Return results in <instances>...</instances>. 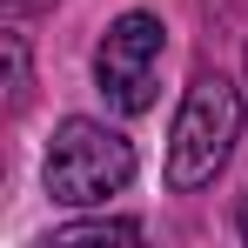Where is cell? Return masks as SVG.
Returning a JSON list of instances; mask_svg holds the SVG:
<instances>
[{"mask_svg":"<svg viewBox=\"0 0 248 248\" xmlns=\"http://www.w3.org/2000/svg\"><path fill=\"white\" fill-rule=\"evenodd\" d=\"M41 181H47V195L61 208H94V202L121 195L127 181H134V141H127L121 127H108V121L74 114V121L54 127Z\"/></svg>","mask_w":248,"mask_h":248,"instance_id":"cell-2","label":"cell"},{"mask_svg":"<svg viewBox=\"0 0 248 248\" xmlns=\"http://www.w3.org/2000/svg\"><path fill=\"white\" fill-rule=\"evenodd\" d=\"M235 235L248 242V195H242V208H235Z\"/></svg>","mask_w":248,"mask_h":248,"instance_id":"cell-7","label":"cell"},{"mask_svg":"<svg viewBox=\"0 0 248 248\" xmlns=\"http://www.w3.org/2000/svg\"><path fill=\"white\" fill-rule=\"evenodd\" d=\"M81 242H141V221H74V228H54L47 248H81Z\"/></svg>","mask_w":248,"mask_h":248,"instance_id":"cell-4","label":"cell"},{"mask_svg":"<svg viewBox=\"0 0 248 248\" xmlns=\"http://www.w3.org/2000/svg\"><path fill=\"white\" fill-rule=\"evenodd\" d=\"M0 54H7V114H20L27 108V41L0 34Z\"/></svg>","mask_w":248,"mask_h":248,"instance_id":"cell-5","label":"cell"},{"mask_svg":"<svg viewBox=\"0 0 248 248\" xmlns=\"http://www.w3.org/2000/svg\"><path fill=\"white\" fill-rule=\"evenodd\" d=\"M161 54H168V27H161V14H148V7L121 14V20L101 34V47H94V81H101V94H108L114 114H148V108H155Z\"/></svg>","mask_w":248,"mask_h":248,"instance_id":"cell-3","label":"cell"},{"mask_svg":"<svg viewBox=\"0 0 248 248\" xmlns=\"http://www.w3.org/2000/svg\"><path fill=\"white\" fill-rule=\"evenodd\" d=\"M7 14H34V7H47V0H0Z\"/></svg>","mask_w":248,"mask_h":248,"instance_id":"cell-6","label":"cell"},{"mask_svg":"<svg viewBox=\"0 0 248 248\" xmlns=\"http://www.w3.org/2000/svg\"><path fill=\"white\" fill-rule=\"evenodd\" d=\"M242 87H248V61H242Z\"/></svg>","mask_w":248,"mask_h":248,"instance_id":"cell-8","label":"cell"},{"mask_svg":"<svg viewBox=\"0 0 248 248\" xmlns=\"http://www.w3.org/2000/svg\"><path fill=\"white\" fill-rule=\"evenodd\" d=\"M242 108H248V94L228 74L202 67L188 81L181 108H174V127H168V188L174 195H195L228 168L235 141H242Z\"/></svg>","mask_w":248,"mask_h":248,"instance_id":"cell-1","label":"cell"}]
</instances>
